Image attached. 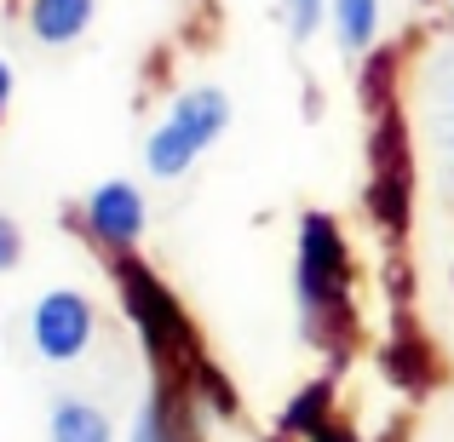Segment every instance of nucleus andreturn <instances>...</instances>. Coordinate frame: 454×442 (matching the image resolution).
Masks as SVG:
<instances>
[{
	"instance_id": "13",
	"label": "nucleus",
	"mask_w": 454,
	"mask_h": 442,
	"mask_svg": "<svg viewBox=\"0 0 454 442\" xmlns=\"http://www.w3.org/2000/svg\"><path fill=\"white\" fill-rule=\"evenodd\" d=\"M6 104H12V64L0 58V115H6Z\"/></svg>"
},
{
	"instance_id": "2",
	"label": "nucleus",
	"mask_w": 454,
	"mask_h": 442,
	"mask_svg": "<svg viewBox=\"0 0 454 442\" xmlns=\"http://www.w3.org/2000/svg\"><path fill=\"white\" fill-rule=\"evenodd\" d=\"M345 288H351V265H345L340 224L328 213H305V224H300V310H305L310 333H322L328 316H345Z\"/></svg>"
},
{
	"instance_id": "10",
	"label": "nucleus",
	"mask_w": 454,
	"mask_h": 442,
	"mask_svg": "<svg viewBox=\"0 0 454 442\" xmlns=\"http://www.w3.org/2000/svg\"><path fill=\"white\" fill-rule=\"evenodd\" d=\"M317 425H328V385H305L294 397V408L282 414V431H294V437H310Z\"/></svg>"
},
{
	"instance_id": "9",
	"label": "nucleus",
	"mask_w": 454,
	"mask_h": 442,
	"mask_svg": "<svg viewBox=\"0 0 454 442\" xmlns=\"http://www.w3.org/2000/svg\"><path fill=\"white\" fill-rule=\"evenodd\" d=\"M328 6H333V29H340V46H345V52H363V46H374L380 0H328Z\"/></svg>"
},
{
	"instance_id": "6",
	"label": "nucleus",
	"mask_w": 454,
	"mask_h": 442,
	"mask_svg": "<svg viewBox=\"0 0 454 442\" xmlns=\"http://www.w3.org/2000/svg\"><path fill=\"white\" fill-rule=\"evenodd\" d=\"M196 391H178V385H155L150 391V402L138 408V420H133V442H201V431H196Z\"/></svg>"
},
{
	"instance_id": "4",
	"label": "nucleus",
	"mask_w": 454,
	"mask_h": 442,
	"mask_svg": "<svg viewBox=\"0 0 454 442\" xmlns=\"http://www.w3.org/2000/svg\"><path fill=\"white\" fill-rule=\"evenodd\" d=\"M29 333H35V351H41L46 362H75V356L87 351V339H92L87 293H75V288L46 293L41 305H35V316H29Z\"/></svg>"
},
{
	"instance_id": "1",
	"label": "nucleus",
	"mask_w": 454,
	"mask_h": 442,
	"mask_svg": "<svg viewBox=\"0 0 454 442\" xmlns=\"http://www.w3.org/2000/svg\"><path fill=\"white\" fill-rule=\"evenodd\" d=\"M231 127V98H224L219 87H190L184 98L167 110V121L150 133L145 144V167L155 178H178L190 173V161H196L201 150L213 144V138Z\"/></svg>"
},
{
	"instance_id": "14",
	"label": "nucleus",
	"mask_w": 454,
	"mask_h": 442,
	"mask_svg": "<svg viewBox=\"0 0 454 442\" xmlns=\"http://www.w3.org/2000/svg\"><path fill=\"white\" fill-rule=\"evenodd\" d=\"M310 442H356V437H345V431H333V425H317V431H310Z\"/></svg>"
},
{
	"instance_id": "5",
	"label": "nucleus",
	"mask_w": 454,
	"mask_h": 442,
	"mask_svg": "<svg viewBox=\"0 0 454 442\" xmlns=\"http://www.w3.org/2000/svg\"><path fill=\"white\" fill-rule=\"evenodd\" d=\"M87 224H92V236L98 242H110V247H133L138 236H145V196H138L133 184H98L87 196Z\"/></svg>"
},
{
	"instance_id": "11",
	"label": "nucleus",
	"mask_w": 454,
	"mask_h": 442,
	"mask_svg": "<svg viewBox=\"0 0 454 442\" xmlns=\"http://www.w3.org/2000/svg\"><path fill=\"white\" fill-rule=\"evenodd\" d=\"M322 12H328V0H282V18H288L294 41H310L322 29Z\"/></svg>"
},
{
	"instance_id": "8",
	"label": "nucleus",
	"mask_w": 454,
	"mask_h": 442,
	"mask_svg": "<svg viewBox=\"0 0 454 442\" xmlns=\"http://www.w3.org/2000/svg\"><path fill=\"white\" fill-rule=\"evenodd\" d=\"M52 442H110V420L92 402H58L52 408Z\"/></svg>"
},
{
	"instance_id": "3",
	"label": "nucleus",
	"mask_w": 454,
	"mask_h": 442,
	"mask_svg": "<svg viewBox=\"0 0 454 442\" xmlns=\"http://www.w3.org/2000/svg\"><path fill=\"white\" fill-rule=\"evenodd\" d=\"M115 282H121V305H127V316H133L138 339H145V351L155 362L167 368V362H178V356H190V322H184V310H178V299L167 293L138 259H121V265H115Z\"/></svg>"
},
{
	"instance_id": "12",
	"label": "nucleus",
	"mask_w": 454,
	"mask_h": 442,
	"mask_svg": "<svg viewBox=\"0 0 454 442\" xmlns=\"http://www.w3.org/2000/svg\"><path fill=\"white\" fill-rule=\"evenodd\" d=\"M18 259H23V230L6 219V213H0V270H12Z\"/></svg>"
},
{
	"instance_id": "7",
	"label": "nucleus",
	"mask_w": 454,
	"mask_h": 442,
	"mask_svg": "<svg viewBox=\"0 0 454 442\" xmlns=\"http://www.w3.org/2000/svg\"><path fill=\"white\" fill-rule=\"evenodd\" d=\"M92 0H29V29L46 46H69L75 35H87Z\"/></svg>"
}]
</instances>
